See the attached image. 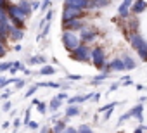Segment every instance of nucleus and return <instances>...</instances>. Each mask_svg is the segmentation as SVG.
<instances>
[{
  "label": "nucleus",
  "mask_w": 147,
  "mask_h": 133,
  "mask_svg": "<svg viewBox=\"0 0 147 133\" xmlns=\"http://www.w3.org/2000/svg\"><path fill=\"white\" fill-rule=\"evenodd\" d=\"M128 42H130V47L137 52L138 59L142 62H147V40H145V36L140 33H130Z\"/></svg>",
  "instance_id": "obj_1"
},
{
  "label": "nucleus",
  "mask_w": 147,
  "mask_h": 133,
  "mask_svg": "<svg viewBox=\"0 0 147 133\" xmlns=\"http://www.w3.org/2000/svg\"><path fill=\"white\" fill-rule=\"evenodd\" d=\"M90 62L94 64V68L97 71H102L104 64L107 62V55H106V48L102 45H94L92 52H90Z\"/></svg>",
  "instance_id": "obj_2"
},
{
  "label": "nucleus",
  "mask_w": 147,
  "mask_h": 133,
  "mask_svg": "<svg viewBox=\"0 0 147 133\" xmlns=\"http://www.w3.org/2000/svg\"><path fill=\"white\" fill-rule=\"evenodd\" d=\"M7 17H9V21H11V24L14 26V28H21V30H24V21H26V17L23 16V12L19 11V7L16 5V4H9V7H7Z\"/></svg>",
  "instance_id": "obj_3"
},
{
  "label": "nucleus",
  "mask_w": 147,
  "mask_h": 133,
  "mask_svg": "<svg viewBox=\"0 0 147 133\" xmlns=\"http://www.w3.org/2000/svg\"><path fill=\"white\" fill-rule=\"evenodd\" d=\"M90 52H92V47L87 45V43H80L73 52H69V57L76 62H90Z\"/></svg>",
  "instance_id": "obj_4"
},
{
  "label": "nucleus",
  "mask_w": 147,
  "mask_h": 133,
  "mask_svg": "<svg viewBox=\"0 0 147 133\" xmlns=\"http://www.w3.org/2000/svg\"><path fill=\"white\" fill-rule=\"evenodd\" d=\"M61 42H62V47L67 50V54L73 52V50H75V48L82 43L80 38H78V33H73V31H62Z\"/></svg>",
  "instance_id": "obj_5"
},
{
  "label": "nucleus",
  "mask_w": 147,
  "mask_h": 133,
  "mask_svg": "<svg viewBox=\"0 0 147 133\" xmlns=\"http://www.w3.org/2000/svg\"><path fill=\"white\" fill-rule=\"evenodd\" d=\"M87 12L85 11H78V9H69V7H64L62 9V16H61V23H67V21H73V19H85Z\"/></svg>",
  "instance_id": "obj_6"
},
{
  "label": "nucleus",
  "mask_w": 147,
  "mask_h": 133,
  "mask_svg": "<svg viewBox=\"0 0 147 133\" xmlns=\"http://www.w3.org/2000/svg\"><path fill=\"white\" fill-rule=\"evenodd\" d=\"M78 38H80V42L82 43H87V45H90V43H94L97 38H99V31L97 30H94V28H83L80 33H78Z\"/></svg>",
  "instance_id": "obj_7"
},
{
  "label": "nucleus",
  "mask_w": 147,
  "mask_h": 133,
  "mask_svg": "<svg viewBox=\"0 0 147 133\" xmlns=\"http://www.w3.org/2000/svg\"><path fill=\"white\" fill-rule=\"evenodd\" d=\"M83 28H87V21L85 19H73L62 24V31H73V33H80Z\"/></svg>",
  "instance_id": "obj_8"
},
{
  "label": "nucleus",
  "mask_w": 147,
  "mask_h": 133,
  "mask_svg": "<svg viewBox=\"0 0 147 133\" xmlns=\"http://www.w3.org/2000/svg\"><path fill=\"white\" fill-rule=\"evenodd\" d=\"M131 4H133V0H121V4L118 5V16L121 19H128L131 14H130V9H131Z\"/></svg>",
  "instance_id": "obj_9"
},
{
  "label": "nucleus",
  "mask_w": 147,
  "mask_h": 133,
  "mask_svg": "<svg viewBox=\"0 0 147 133\" xmlns=\"http://www.w3.org/2000/svg\"><path fill=\"white\" fill-rule=\"evenodd\" d=\"M64 7L69 9H78V11H85L88 7V0H64Z\"/></svg>",
  "instance_id": "obj_10"
},
{
  "label": "nucleus",
  "mask_w": 147,
  "mask_h": 133,
  "mask_svg": "<svg viewBox=\"0 0 147 133\" xmlns=\"http://www.w3.org/2000/svg\"><path fill=\"white\" fill-rule=\"evenodd\" d=\"M145 11H147V0H133L131 9H130V14L140 16V14L145 12Z\"/></svg>",
  "instance_id": "obj_11"
},
{
  "label": "nucleus",
  "mask_w": 147,
  "mask_h": 133,
  "mask_svg": "<svg viewBox=\"0 0 147 133\" xmlns=\"http://www.w3.org/2000/svg\"><path fill=\"white\" fill-rule=\"evenodd\" d=\"M119 59L123 60V66H125V71H133L135 68H137V60L128 54V52H123L121 55H119Z\"/></svg>",
  "instance_id": "obj_12"
},
{
  "label": "nucleus",
  "mask_w": 147,
  "mask_h": 133,
  "mask_svg": "<svg viewBox=\"0 0 147 133\" xmlns=\"http://www.w3.org/2000/svg\"><path fill=\"white\" fill-rule=\"evenodd\" d=\"M128 114L131 116V118H135L137 121H138V124H144V104H137V105H133L130 111H128Z\"/></svg>",
  "instance_id": "obj_13"
},
{
  "label": "nucleus",
  "mask_w": 147,
  "mask_h": 133,
  "mask_svg": "<svg viewBox=\"0 0 147 133\" xmlns=\"http://www.w3.org/2000/svg\"><path fill=\"white\" fill-rule=\"evenodd\" d=\"M107 5H111V0H88V11H99V9H106Z\"/></svg>",
  "instance_id": "obj_14"
},
{
  "label": "nucleus",
  "mask_w": 147,
  "mask_h": 133,
  "mask_svg": "<svg viewBox=\"0 0 147 133\" xmlns=\"http://www.w3.org/2000/svg\"><path fill=\"white\" fill-rule=\"evenodd\" d=\"M107 62H109V68H111V71H118V73L125 71L123 60H121L119 57H113V59H111V60H107Z\"/></svg>",
  "instance_id": "obj_15"
},
{
  "label": "nucleus",
  "mask_w": 147,
  "mask_h": 133,
  "mask_svg": "<svg viewBox=\"0 0 147 133\" xmlns=\"http://www.w3.org/2000/svg\"><path fill=\"white\" fill-rule=\"evenodd\" d=\"M23 38H24V30H21V28H12V30H11V33H9V40L19 43Z\"/></svg>",
  "instance_id": "obj_16"
},
{
  "label": "nucleus",
  "mask_w": 147,
  "mask_h": 133,
  "mask_svg": "<svg viewBox=\"0 0 147 133\" xmlns=\"http://www.w3.org/2000/svg\"><path fill=\"white\" fill-rule=\"evenodd\" d=\"M16 5L19 7V11L23 12L24 17H30V16H31V12H33V11H31V2H28V0H21V2L16 4Z\"/></svg>",
  "instance_id": "obj_17"
},
{
  "label": "nucleus",
  "mask_w": 147,
  "mask_h": 133,
  "mask_svg": "<svg viewBox=\"0 0 147 133\" xmlns=\"http://www.w3.org/2000/svg\"><path fill=\"white\" fill-rule=\"evenodd\" d=\"M66 126H67L66 118L64 119H57V121H54V126L50 128V133H64Z\"/></svg>",
  "instance_id": "obj_18"
},
{
  "label": "nucleus",
  "mask_w": 147,
  "mask_h": 133,
  "mask_svg": "<svg viewBox=\"0 0 147 133\" xmlns=\"http://www.w3.org/2000/svg\"><path fill=\"white\" fill-rule=\"evenodd\" d=\"M80 116V107L78 105H67L66 107V112H64V118L69 119V118H76Z\"/></svg>",
  "instance_id": "obj_19"
},
{
  "label": "nucleus",
  "mask_w": 147,
  "mask_h": 133,
  "mask_svg": "<svg viewBox=\"0 0 147 133\" xmlns=\"http://www.w3.org/2000/svg\"><path fill=\"white\" fill-rule=\"evenodd\" d=\"M57 73V69L54 68V66H49V64H45V66H42L40 68V76H52V75H55Z\"/></svg>",
  "instance_id": "obj_20"
},
{
  "label": "nucleus",
  "mask_w": 147,
  "mask_h": 133,
  "mask_svg": "<svg viewBox=\"0 0 147 133\" xmlns=\"http://www.w3.org/2000/svg\"><path fill=\"white\" fill-rule=\"evenodd\" d=\"M128 21V26H130V33H138V26H140V21L137 19V17H128L126 19Z\"/></svg>",
  "instance_id": "obj_21"
},
{
  "label": "nucleus",
  "mask_w": 147,
  "mask_h": 133,
  "mask_svg": "<svg viewBox=\"0 0 147 133\" xmlns=\"http://www.w3.org/2000/svg\"><path fill=\"white\" fill-rule=\"evenodd\" d=\"M61 105H62V102H61L59 99H55V97H54V99L47 104V109H49V111H52V112H57V111L61 109Z\"/></svg>",
  "instance_id": "obj_22"
},
{
  "label": "nucleus",
  "mask_w": 147,
  "mask_h": 133,
  "mask_svg": "<svg viewBox=\"0 0 147 133\" xmlns=\"http://www.w3.org/2000/svg\"><path fill=\"white\" fill-rule=\"evenodd\" d=\"M38 88L40 87H45V88H61V83L59 81H40V83H35Z\"/></svg>",
  "instance_id": "obj_23"
},
{
  "label": "nucleus",
  "mask_w": 147,
  "mask_h": 133,
  "mask_svg": "<svg viewBox=\"0 0 147 133\" xmlns=\"http://www.w3.org/2000/svg\"><path fill=\"white\" fill-rule=\"evenodd\" d=\"M111 75H106V73H100V75H97V76H94L92 80H90V83L92 85H99V83H102V81H106L107 78H109Z\"/></svg>",
  "instance_id": "obj_24"
},
{
  "label": "nucleus",
  "mask_w": 147,
  "mask_h": 133,
  "mask_svg": "<svg viewBox=\"0 0 147 133\" xmlns=\"http://www.w3.org/2000/svg\"><path fill=\"white\" fill-rule=\"evenodd\" d=\"M49 33H50V23H47V24H45V26L42 28V31H40V35L36 36V42H40L42 38H45V36H47Z\"/></svg>",
  "instance_id": "obj_25"
},
{
  "label": "nucleus",
  "mask_w": 147,
  "mask_h": 133,
  "mask_svg": "<svg viewBox=\"0 0 147 133\" xmlns=\"http://www.w3.org/2000/svg\"><path fill=\"white\" fill-rule=\"evenodd\" d=\"M119 105V102H109V104H106V105H100L99 107V114H102V112H106V111H109V109H113V107H118Z\"/></svg>",
  "instance_id": "obj_26"
},
{
  "label": "nucleus",
  "mask_w": 147,
  "mask_h": 133,
  "mask_svg": "<svg viewBox=\"0 0 147 133\" xmlns=\"http://www.w3.org/2000/svg\"><path fill=\"white\" fill-rule=\"evenodd\" d=\"M76 130H78V133H94V130H92L90 124H80Z\"/></svg>",
  "instance_id": "obj_27"
},
{
  "label": "nucleus",
  "mask_w": 147,
  "mask_h": 133,
  "mask_svg": "<svg viewBox=\"0 0 147 133\" xmlns=\"http://www.w3.org/2000/svg\"><path fill=\"white\" fill-rule=\"evenodd\" d=\"M35 107H36V111H38L40 114H45V112H47V102H42V100H40Z\"/></svg>",
  "instance_id": "obj_28"
},
{
  "label": "nucleus",
  "mask_w": 147,
  "mask_h": 133,
  "mask_svg": "<svg viewBox=\"0 0 147 133\" xmlns=\"http://www.w3.org/2000/svg\"><path fill=\"white\" fill-rule=\"evenodd\" d=\"M50 4H52V0H42V2H40V11L42 12H47L49 7H50Z\"/></svg>",
  "instance_id": "obj_29"
},
{
  "label": "nucleus",
  "mask_w": 147,
  "mask_h": 133,
  "mask_svg": "<svg viewBox=\"0 0 147 133\" xmlns=\"http://www.w3.org/2000/svg\"><path fill=\"white\" fill-rule=\"evenodd\" d=\"M128 119H131V116H130V114H128V111H126V112H123V114L118 118V126H119V124H123V123H125V121H128Z\"/></svg>",
  "instance_id": "obj_30"
},
{
  "label": "nucleus",
  "mask_w": 147,
  "mask_h": 133,
  "mask_svg": "<svg viewBox=\"0 0 147 133\" xmlns=\"http://www.w3.org/2000/svg\"><path fill=\"white\" fill-rule=\"evenodd\" d=\"M36 90H38V87L36 85H31L28 90H26V93H24V97H33L35 93H36Z\"/></svg>",
  "instance_id": "obj_31"
},
{
  "label": "nucleus",
  "mask_w": 147,
  "mask_h": 133,
  "mask_svg": "<svg viewBox=\"0 0 147 133\" xmlns=\"http://www.w3.org/2000/svg\"><path fill=\"white\" fill-rule=\"evenodd\" d=\"M66 80L67 81H80V80H83V76L82 75H66Z\"/></svg>",
  "instance_id": "obj_32"
},
{
  "label": "nucleus",
  "mask_w": 147,
  "mask_h": 133,
  "mask_svg": "<svg viewBox=\"0 0 147 133\" xmlns=\"http://www.w3.org/2000/svg\"><path fill=\"white\" fill-rule=\"evenodd\" d=\"M118 88H119V83H113V85H111V87L106 90V95H111V93H114Z\"/></svg>",
  "instance_id": "obj_33"
},
{
  "label": "nucleus",
  "mask_w": 147,
  "mask_h": 133,
  "mask_svg": "<svg viewBox=\"0 0 147 133\" xmlns=\"http://www.w3.org/2000/svg\"><path fill=\"white\" fill-rule=\"evenodd\" d=\"M114 109H116V107H113V109H109V111L102 112V114H104V116H102V121H109V119H111V116H113V112H114Z\"/></svg>",
  "instance_id": "obj_34"
},
{
  "label": "nucleus",
  "mask_w": 147,
  "mask_h": 133,
  "mask_svg": "<svg viewBox=\"0 0 147 133\" xmlns=\"http://www.w3.org/2000/svg\"><path fill=\"white\" fill-rule=\"evenodd\" d=\"M0 23H9V17H7V12L4 9H0Z\"/></svg>",
  "instance_id": "obj_35"
},
{
  "label": "nucleus",
  "mask_w": 147,
  "mask_h": 133,
  "mask_svg": "<svg viewBox=\"0 0 147 133\" xmlns=\"http://www.w3.org/2000/svg\"><path fill=\"white\" fill-rule=\"evenodd\" d=\"M12 66H14L18 71H24V69H26V68H24V64H23V62H19V60H14V62H12Z\"/></svg>",
  "instance_id": "obj_36"
},
{
  "label": "nucleus",
  "mask_w": 147,
  "mask_h": 133,
  "mask_svg": "<svg viewBox=\"0 0 147 133\" xmlns=\"http://www.w3.org/2000/svg\"><path fill=\"white\" fill-rule=\"evenodd\" d=\"M52 16H54V12H52V11L49 9V11L45 12V17H43L42 21H43V23H50V21H52Z\"/></svg>",
  "instance_id": "obj_37"
},
{
  "label": "nucleus",
  "mask_w": 147,
  "mask_h": 133,
  "mask_svg": "<svg viewBox=\"0 0 147 133\" xmlns=\"http://www.w3.org/2000/svg\"><path fill=\"white\" fill-rule=\"evenodd\" d=\"M5 54H7V43L0 42V57H4Z\"/></svg>",
  "instance_id": "obj_38"
},
{
  "label": "nucleus",
  "mask_w": 147,
  "mask_h": 133,
  "mask_svg": "<svg viewBox=\"0 0 147 133\" xmlns=\"http://www.w3.org/2000/svg\"><path fill=\"white\" fill-rule=\"evenodd\" d=\"M14 85H16V88H14V90H21V88H23V87L26 85V81H24V80H19V78H18Z\"/></svg>",
  "instance_id": "obj_39"
},
{
  "label": "nucleus",
  "mask_w": 147,
  "mask_h": 133,
  "mask_svg": "<svg viewBox=\"0 0 147 133\" xmlns=\"http://www.w3.org/2000/svg\"><path fill=\"white\" fill-rule=\"evenodd\" d=\"M2 109H4V112H9V111H12V102H11V100H7V102H4V105H2Z\"/></svg>",
  "instance_id": "obj_40"
},
{
  "label": "nucleus",
  "mask_w": 147,
  "mask_h": 133,
  "mask_svg": "<svg viewBox=\"0 0 147 133\" xmlns=\"http://www.w3.org/2000/svg\"><path fill=\"white\" fill-rule=\"evenodd\" d=\"M30 116H31V111H30V109H26V112H24V119H23L24 126H26V124H28V123L31 121V118H30Z\"/></svg>",
  "instance_id": "obj_41"
},
{
  "label": "nucleus",
  "mask_w": 147,
  "mask_h": 133,
  "mask_svg": "<svg viewBox=\"0 0 147 133\" xmlns=\"http://www.w3.org/2000/svg\"><path fill=\"white\" fill-rule=\"evenodd\" d=\"M55 99H59L61 102H62V100H67V93H66V92H59V93L55 95Z\"/></svg>",
  "instance_id": "obj_42"
},
{
  "label": "nucleus",
  "mask_w": 147,
  "mask_h": 133,
  "mask_svg": "<svg viewBox=\"0 0 147 133\" xmlns=\"http://www.w3.org/2000/svg\"><path fill=\"white\" fill-rule=\"evenodd\" d=\"M26 126H28V128H31V130H38V128H40V124H38L36 121H30Z\"/></svg>",
  "instance_id": "obj_43"
},
{
  "label": "nucleus",
  "mask_w": 147,
  "mask_h": 133,
  "mask_svg": "<svg viewBox=\"0 0 147 133\" xmlns=\"http://www.w3.org/2000/svg\"><path fill=\"white\" fill-rule=\"evenodd\" d=\"M9 0H0V9H4V11H7V7H9Z\"/></svg>",
  "instance_id": "obj_44"
},
{
  "label": "nucleus",
  "mask_w": 147,
  "mask_h": 133,
  "mask_svg": "<svg viewBox=\"0 0 147 133\" xmlns=\"http://www.w3.org/2000/svg\"><path fill=\"white\" fill-rule=\"evenodd\" d=\"M12 92H14V90H5V92L2 93V99H4V100H9V97L12 95Z\"/></svg>",
  "instance_id": "obj_45"
},
{
  "label": "nucleus",
  "mask_w": 147,
  "mask_h": 133,
  "mask_svg": "<svg viewBox=\"0 0 147 133\" xmlns=\"http://www.w3.org/2000/svg\"><path fill=\"white\" fill-rule=\"evenodd\" d=\"M145 131V124H138L135 130H133V133H144Z\"/></svg>",
  "instance_id": "obj_46"
},
{
  "label": "nucleus",
  "mask_w": 147,
  "mask_h": 133,
  "mask_svg": "<svg viewBox=\"0 0 147 133\" xmlns=\"http://www.w3.org/2000/svg\"><path fill=\"white\" fill-rule=\"evenodd\" d=\"M64 133H78V130H76L75 126H66V130H64Z\"/></svg>",
  "instance_id": "obj_47"
},
{
  "label": "nucleus",
  "mask_w": 147,
  "mask_h": 133,
  "mask_svg": "<svg viewBox=\"0 0 147 133\" xmlns=\"http://www.w3.org/2000/svg\"><path fill=\"white\" fill-rule=\"evenodd\" d=\"M38 9H40V2H38V0L31 2V11H38Z\"/></svg>",
  "instance_id": "obj_48"
},
{
  "label": "nucleus",
  "mask_w": 147,
  "mask_h": 133,
  "mask_svg": "<svg viewBox=\"0 0 147 133\" xmlns=\"http://www.w3.org/2000/svg\"><path fill=\"white\" fill-rule=\"evenodd\" d=\"M100 97H102V93H100V92H95V93L92 95V100H95V102H99V100H100Z\"/></svg>",
  "instance_id": "obj_49"
},
{
  "label": "nucleus",
  "mask_w": 147,
  "mask_h": 133,
  "mask_svg": "<svg viewBox=\"0 0 147 133\" xmlns=\"http://www.w3.org/2000/svg\"><path fill=\"white\" fill-rule=\"evenodd\" d=\"M12 126H14V130H18V128L21 126V118H16L14 123H12Z\"/></svg>",
  "instance_id": "obj_50"
},
{
  "label": "nucleus",
  "mask_w": 147,
  "mask_h": 133,
  "mask_svg": "<svg viewBox=\"0 0 147 133\" xmlns=\"http://www.w3.org/2000/svg\"><path fill=\"white\" fill-rule=\"evenodd\" d=\"M135 88H137V92H144V90H147V87H144V85H140V83H137Z\"/></svg>",
  "instance_id": "obj_51"
},
{
  "label": "nucleus",
  "mask_w": 147,
  "mask_h": 133,
  "mask_svg": "<svg viewBox=\"0 0 147 133\" xmlns=\"http://www.w3.org/2000/svg\"><path fill=\"white\" fill-rule=\"evenodd\" d=\"M38 130H40V131H36V133H49V131H50L49 126H42V128H38Z\"/></svg>",
  "instance_id": "obj_52"
},
{
  "label": "nucleus",
  "mask_w": 147,
  "mask_h": 133,
  "mask_svg": "<svg viewBox=\"0 0 147 133\" xmlns=\"http://www.w3.org/2000/svg\"><path fill=\"white\" fill-rule=\"evenodd\" d=\"M18 73H19V71L14 68V66H11V69H9V75H18Z\"/></svg>",
  "instance_id": "obj_53"
},
{
  "label": "nucleus",
  "mask_w": 147,
  "mask_h": 133,
  "mask_svg": "<svg viewBox=\"0 0 147 133\" xmlns=\"http://www.w3.org/2000/svg\"><path fill=\"white\" fill-rule=\"evenodd\" d=\"M14 50H16V52H21V50H23L21 43H16V45H14Z\"/></svg>",
  "instance_id": "obj_54"
},
{
  "label": "nucleus",
  "mask_w": 147,
  "mask_h": 133,
  "mask_svg": "<svg viewBox=\"0 0 147 133\" xmlns=\"http://www.w3.org/2000/svg\"><path fill=\"white\" fill-rule=\"evenodd\" d=\"M145 100H147V97H145V95H142V97H140V100H138V104H145Z\"/></svg>",
  "instance_id": "obj_55"
},
{
  "label": "nucleus",
  "mask_w": 147,
  "mask_h": 133,
  "mask_svg": "<svg viewBox=\"0 0 147 133\" xmlns=\"http://www.w3.org/2000/svg\"><path fill=\"white\" fill-rule=\"evenodd\" d=\"M123 85H125V87H130V85H131V80H126V81H123Z\"/></svg>",
  "instance_id": "obj_56"
},
{
  "label": "nucleus",
  "mask_w": 147,
  "mask_h": 133,
  "mask_svg": "<svg viewBox=\"0 0 147 133\" xmlns=\"http://www.w3.org/2000/svg\"><path fill=\"white\" fill-rule=\"evenodd\" d=\"M9 126H11V123H9V121H5V123H4V124H2V128H5V130H7V128H9Z\"/></svg>",
  "instance_id": "obj_57"
},
{
  "label": "nucleus",
  "mask_w": 147,
  "mask_h": 133,
  "mask_svg": "<svg viewBox=\"0 0 147 133\" xmlns=\"http://www.w3.org/2000/svg\"><path fill=\"white\" fill-rule=\"evenodd\" d=\"M23 73H24V75H26V76H31V71H30V69H24V71H23Z\"/></svg>",
  "instance_id": "obj_58"
},
{
  "label": "nucleus",
  "mask_w": 147,
  "mask_h": 133,
  "mask_svg": "<svg viewBox=\"0 0 147 133\" xmlns=\"http://www.w3.org/2000/svg\"><path fill=\"white\" fill-rule=\"evenodd\" d=\"M38 102H40V100H38V99H33V100H31V105H36V104H38Z\"/></svg>",
  "instance_id": "obj_59"
},
{
  "label": "nucleus",
  "mask_w": 147,
  "mask_h": 133,
  "mask_svg": "<svg viewBox=\"0 0 147 133\" xmlns=\"http://www.w3.org/2000/svg\"><path fill=\"white\" fill-rule=\"evenodd\" d=\"M49 133H50V131H49Z\"/></svg>",
  "instance_id": "obj_60"
}]
</instances>
